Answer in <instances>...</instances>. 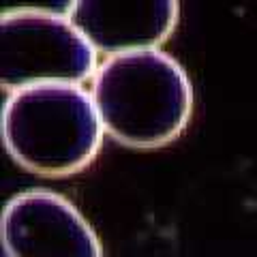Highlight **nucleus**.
<instances>
[{"instance_id":"obj_1","label":"nucleus","mask_w":257,"mask_h":257,"mask_svg":"<svg viewBox=\"0 0 257 257\" xmlns=\"http://www.w3.org/2000/svg\"><path fill=\"white\" fill-rule=\"evenodd\" d=\"M90 94L103 131L131 148L167 146L193 114L187 71L161 50L109 56L96 69Z\"/></svg>"},{"instance_id":"obj_4","label":"nucleus","mask_w":257,"mask_h":257,"mask_svg":"<svg viewBox=\"0 0 257 257\" xmlns=\"http://www.w3.org/2000/svg\"><path fill=\"white\" fill-rule=\"evenodd\" d=\"M3 242L9 257H101L88 221L52 191H26L7 204Z\"/></svg>"},{"instance_id":"obj_5","label":"nucleus","mask_w":257,"mask_h":257,"mask_svg":"<svg viewBox=\"0 0 257 257\" xmlns=\"http://www.w3.org/2000/svg\"><path fill=\"white\" fill-rule=\"evenodd\" d=\"M69 20L94 47L109 56L148 52L172 35L178 22L176 0H79Z\"/></svg>"},{"instance_id":"obj_3","label":"nucleus","mask_w":257,"mask_h":257,"mask_svg":"<svg viewBox=\"0 0 257 257\" xmlns=\"http://www.w3.org/2000/svg\"><path fill=\"white\" fill-rule=\"evenodd\" d=\"M96 73V52L73 22L47 11L0 18V84L9 92L37 86H79Z\"/></svg>"},{"instance_id":"obj_2","label":"nucleus","mask_w":257,"mask_h":257,"mask_svg":"<svg viewBox=\"0 0 257 257\" xmlns=\"http://www.w3.org/2000/svg\"><path fill=\"white\" fill-rule=\"evenodd\" d=\"M3 133L9 155L28 172L71 176L96 157L103 124L90 92L54 84L11 92Z\"/></svg>"}]
</instances>
